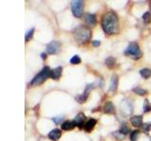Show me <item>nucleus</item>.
I'll return each instance as SVG.
<instances>
[{"mask_svg":"<svg viewBox=\"0 0 151 141\" xmlns=\"http://www.w3.org/2000/svg\"><path fill=\"white\" fill-rule=\"evenodd\" d=\"M92 87H93V85H89V86H87V88H86V89H85V91H84V93L82 94V95H79V96L77 97V100L78 101V103H84L85 101L87 100L88 91H89L90 88H92Z\"/></svg>","mask_w":151,"mask_h":141,"instance_id":"1a4fd4ad","label":"nucleus"},{"mask_svg":"<svg viewBox=\"0 0 151 141\" xmlns=\"http://www.w3.org/2000/svg\"><path fill=\"white\" fill-rule=\"evenodd\" d=\"M75 126H76V124H75L74 121L67 120V121H64L63 123L61 124V129L65 130V131H68V130H72Z\"/></svg>","mask_w":151,"mask_h":141,"instance_id":"4468645a","label":"nucleus"},{"mask_svg":"<svg viewBox=\"0 0 151 141\" xmlns=\"http://www.w3.org/2000/svg\"><path fill=\"white\" fill-rule=\"evenodd\" d=\"M71 9H72V12L74 16L76 17H81L84 11V2L80 1V0H77V1H73L71 4Z\"/></svg>","mask_w":151,"mask_h":141,"instance_id":"39448f33","label":"nucleus"},{"mask_svg":"<svg viewBox=\"0 0 151 141\" xmlns=\"http://www.w3.org/2000/svg\"><path fill=\"white\" fill-rule=\"evenodd\" d=\"M85 22H86L87 24H89V25H96V17L94 14H92V13H87L86 15H85Z\"/></svg>","mask_w":151,"mask_h":141,"instance_id":"9d476101","label":"nucleus"},{"mask_svg":"<svg viewBox=\"0 0 151 141\" xmlns=\"http://www.w3.org/2000/svg\"><path fill=\"white\" fill-rule=\"evenodd\" d=\"M70 62L72 64H79L80 62H81V59H80V58L78 56H74L72 58H71Z\"/></svg>","mask_w":151,"mask_h":141,"instance_id":"4be33fe9","label":"nucleus"},{"mask_svg":"<svg viewBox=\"0 0 151 141\" xmlns=\"http://www.w3.org/2000/svg\"><path fill=\"white\" fill-rule=\"evenodd\" d=\"M117 86H118V77H117V75L113 74L111 80V84H110V90L115 91L117 89Z\"/></svg>","mask_w":151,"mask_h":141,"instance_id":"f8f14e48","label":"nucleus"},{"mask_svg":"<svg viewBox=\"0 0 151 141\" xmlns=\"http://www.w3.org/2000/svg\"><path fill=\"white\" fill-rule=\"evenodd\" d=\"M140 74H141V76L143 78L147 79V78H149L151 76V70L146 69V68L142 69V70H140Z\"/></svg>","mask_w":151,"mask_h":141,"instance_id":"f3484780","label":"nucleus"},{"mask_svg":"<svg viewBox=\"0 0 151 141\" xmlns=\"http://www.w3.org/2000/svg\"><path fill=\"white\" fill-rule=\"evenodd\" d=\"M60 50V43L57 41H51L46 45V52L50 55H54V54L59 53Z\"/></svg>","mask_w":151,"mask_h":141,"instance_id":"423d86ee","label":"nucleus"},{"mask_svg":"<svg viewBox=\"0 0 151 141\" xmlns=\"http://www.w3.org/2000/svg\"><path fill=\"white\" fill-rule=\"evenodd\" d=\"M96 120H93V119H91V120H89L86 123H85L84 125V129L86 130L87 132H90L91 131L94 126H96Z\"/></svg>","mask_w":151,"mask_h":141,"instance_id":"2eb2a0df","label":"nucleus"},{"mask_svg":"<svg viewBox=\"0 0 151 141\" xmlns=\"http://www.w3.org/2000/svg\"><path fill=\"white\" fill-rule=\"evenodd\" d=\"M102 27L107 34H115L119 30V22L116 13L110 11L106 13L102 18Z\"/></svg>","mask_w":151,"mask_h":141,"instance_id":"f257e3e1","label":"nucleus"},{"mask_svg":"<svg viewBox=\"0 0 151 141\" xmlns=\"http://www.w3.org/2000/svg\"><path fill=\"white\" fill-rule=\"evenodd\" d=\"M75 37L81 42L87 41L91 38V30L86 26H78L75 30Z\"/></svg>","mask_w":151,"mask_h":141,"instance_id":"7ed1b4c3","label":"nucleus"},{"mask_svg":"<svg viewBox=\"0 0 151 141\" xmlns=\"http://www.w3.org/2000/svg\"><path fill=\"white\" fill-rule=\"evenodd\" d=\"M150 8H151V5H150Z\"/></svg>","mask_w":151,"mask_h":141,"instance_id":"c756f323","label":"nucleus"},{"mask_svg":"<svg viewBox=\"0 0 151 141\" xmlns=\"http://www.w3.org/2000/svg\"><path fill=\"white\" fill-rule=\"evenodd\" d=\"M115 111V107L114 105L111 102H108L106 103V105H104V112L107 113V114H112Z\"/></svg>","mask_w":151,"mask_h":141,"instance_id":"9b49d317","label":"nucleus"},{"mask_svg":"<svg viewBox=\"0 0 151 141\" xmlns=\"http://www.w3.org/2000/svg\"><path fill=\"white\" fill-rule=\"evenodd\" d=\"M132 90H133V92H135L136 94H139V95H145V94L146 93V90H145V89H143V88H133Z\"/></svg>","mask_w":151,"mask_h":141,"instance_id":"412c9836","label":"nucleus"},{"mask_svg":"<svg viewBox=\"0 0 151 141\" xmlns=\"http://www.w3.org/2000/svg\"><path fill=\"white\" fill-rule=\"evenodd\" d=\"M129 132V128L127 126H126V125H123L122 127H121V129H120V133L121 134H124V135H127V133Z\"/></svg>","mask_w":151,"mask_h":141,"instance_id":"a878e982","label":"nucleus"},{"mask_svg":"<svg viewBox=\"0 0 151 141\" xmlns=\"http://www.w3.org/2000/svg\"><path fill=\"white\" fill-rule=\"evenodd\" d=\"M138 135H139V131L135 130V131L132 132L131 135H130V139H131V141H136L137 138H138Z\"/></svg>","mask_w":151,"mask_h":141,"instance_id":"393cba45","label":"nucleus"},{"mask_svg":"<svg viewBox=\"0 0 151 141\" xmlns=\"http://www.w3.org/2000/svg\"><path fill=\"white\" fill-rule=\"evenodd\" d=\"M115 62H116V60L113 56H109V58H106V60H105V63L109 68H112L113 66L115 65Z\"/></svg>","mask_w":151,"mask_h":141,"instance_id":"a211bd4d","label":"nucleus"},{"mask_svg":"<svg viewBox=\"0 0 151 141\" xmlns=\"http://www.w3.org/2000/svg\"><path fill=\"white\" fill-rule=\"evenodd\" d=\"M84 120H85L84 114H83V113H79V114H78L77 116H76L75 120H74V122H75L76 126L79 127V128H82L83 124H84Z\"/></svg>","mask_w":151,"mask_h":141,"instance_id":"0eeeda50","label":"nucleus"},{"mask_svg":"<svg viewBox=\"0 0 151 141\" xmlns=\"http://www.w3.org/2000/svg\"><path fill=\"white\" fill-rule=\"evenodd\" d=\"M151 111V105L148 103L147 100H145L144 103V112H149Z\"/></svg>","mask_w":151,"mask_h":141,"instance_id":"b1692460","label":"nucleus"},{"mask_svg":"<svg viewBox=\"0 0 151 141\" xmlns=\"http://www.w3.org/2000/svg\"><path fill=\"white\" fill-rule=\"evenodd\" d=\"M61 72H63V68H61V67H57V68H55L53 70H52L51 77L53 78V79H55V80H58L60 77Z\"/></svg>","mask_w":151,"mask_h":141,"instance_id":"ddd939ff","label":"nucleus"},{"mask_svg":"<svg viewBox=\"0 0 151 141\" xmlns=\"http://www.w3.org/2000/svg\"><path fill=\"white\" fill-rule=\"evenodd\" d=\"M41 56H42V59H46V54H45V53H42V54L41 55Z\"/></svg>","mask_w":151,"mask_h":141,"instance_id":"c85d7f7f","label":"nucleus"},{"mask_svg":"<svg viewBox=\"0 0 151 141\" xmlns=\"http://www.w3.org/2000/svg\"><path fill=\"white\" fill-rule=\"evenodd\" d=\"M51 73H52V70L48 67H45L34 78L32 79V81L30 82V85H32V86H37V85L44 83L47 78L51 77Z\"/></svg>","mask_w":151,"mask_h":141,"instance_id":"f03ea898","label":"nucleus"},{"mask_svg":"<svg viewBox=\"0 0 151 141\" xmlns=\"http://www.w3.org/2000/svg\"><path fill=\"white\" fill-rule=\"evenodd\" d=\"M33 33H34V28H31L30 30H28L26 34V41H28L33 37Z\"/></svg>","mask_w":151,"mask_h":141,"instance_id":"5701e85b","label":"nucleus"},{"mask_svg":"<svg viewBox=\"0 0 151 141\" xmlns=\"http://www.w3.org/2000/svg\"><path fill=\"white\" fill-rule=\"evenodd\" d=\"M143 20L145 24H148L151 21V14L150 12H145L143 15Z\"/></svg>","mask_w":151,"mask_h":141,"instance_id":"aec40b11","label":"nucleus"},{"mask_svg":"<svg viewBox=\"0 0 151 141\" xmlns=\"http://www.w3.org/2000/svg\"><path fill=\"white\" fill-rule=\"evenodd\" d=\"M125 55L129 56L133 59H139L142 56V52L140 50V47L138 43L136 42H131V43L127 46V48L125 51Z\"/></svg>","mask_w":151,"mask_h":141,"instance_id":"20e7f679","label":"nucleus"},{"mask_svg":"<svg viewBox=\"0 0 151 141\" xmlns=\"http://www.w3.org/2000/svg\"><path fill=\"white\" fill-rule=\"evenodd\" d=\"M61 136V132L60 130L59 129H54V130H52L49 135H48V137L51 139V140H53V141H57V140H59L60 137Z\"/></svg>","mask_w":151,"mask_h":141,"instance_id":"6e6552de","label":"nucleus"},{"mask_svg":"<svg viewBox=\"0 0 151 141\" xmlns=\"http://www.w3.org/2000/svg\"><path fill=\"white\" fill-rule=\"evenodd\" d=\"M142 130H143L145 133H148L151 130V122H146L142 125Z\"/></svg>","mask_w":151,"mask_h":141,"instance_id":"6ab92c4d","label":"nucleus"},{"mask_svg":"<svg viewBox=\"0 0 151 141\" xmlns=\"http://www.w3.org/2000/svg\"><path fill=\"white\" fill-rule=\"evenodd\" d=\"M93 46H99V45H100V41H93Z\"/></svg>","mask_w":151,"mask_h":141,"instance_id":"cd10ccee","label":"nucleus"},{"mask_svg":"<svg viewBox=\"0 0 151 141\" xmlns=\"http://www.w3.org/2000/svg\"><path fill=\"white\" fill-rule=\"evenodd\" d=\"M130 121H131V123L133 124L134 126L139 127V126H141V124H142V117H141V116L132 117V118H131V120H130Z\"/></svg>","mask_w":151,"mask_h":141,"instance_id":"dca6fc26","label":"nucleus"},{"mask_svg":"<svg viewBox=\"0 0 151 141\" xmlns=\"http://www.w3.org/2000/svg\"><path fill=\"white\" fill-rule=\"evenodd\" d=\"M63 120V117H58V118H53V121L56 124H59L60 122Z\"/></svg>","mask_w":151,"mask_h":141,"instance_id":"bb28decb","label":"nucleus"}]
</instances>
